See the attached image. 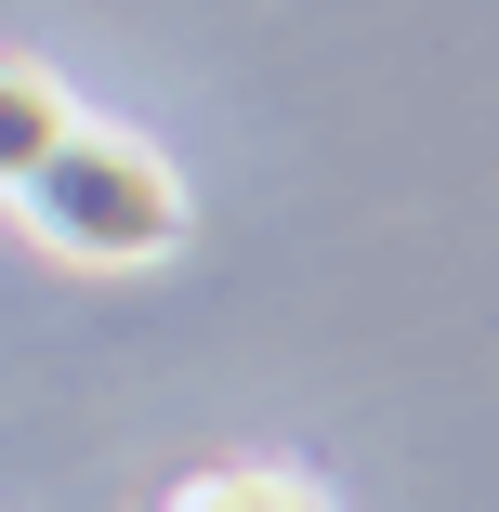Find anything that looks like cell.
Instances as JSON below:
<instances>
[{
	"label": "cell",
	"mask_w": 499,
	"mask_h": 512,
	"mask_svg": "<svg viewBox=\"0 0 499 512\" xmlns=\"http://www.w3.org/2000/svg\"><path fill=\"white\" fill-rule=\"evenodd\" d=\"M14 211L40 224V250H66V263H92V276H132V263H158L171 237H184V184L145 158V145H119V132H66L27 184H14Z\"/></svg>",
	"instance_id": "obj_1"
},
{
	"label": "cell",
	"mask_w": 499,
	"mask_h": 512,
	"mask_svg": "<svg viewBox=\"0 0 499 512\" xmlns=\"http://www.w3.org/2000/svg\"><path fill=\"white\" fill-rule=\"evenodd\" d=\"M66 132H79V92H66L53 66H27V53H0V197H14Z\"/></svg>",
	"instance_id": "obj_2"
},
{
	"label": "cell",
	"mask_w": 499,
	"mask_h": 512,
	"mask_svg": "<svg viewBox=\"0 0 499 512\" xmlns=\"http://www.w3.org/2000/svg\"><path fill=\"white\" fill-rule=\"evenodd\" d=\"M158 512H329V486L289 460H224V473H184Z\"/></svg>",
	"instance_id": "obj_3"
}]
</instances>
